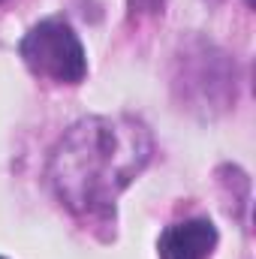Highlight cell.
<instances>
[{
    "label": "cell",
    "instance_id": "6da1fadb",
    "mask_svg": "<svg viewBox=\"0 0 256 259\" xmlns=\"http://www.w3.org/2000/svg\"><path fill=\"white\" fill-rule=\"evenodd\" d=\"M151 133L136 118H84L52 151L55 193L78 217L109 220L121 190L148 166Z\"/></svg>",
    "mask_w": 256,
    "mask_h": 259
},
{
    "label": "cell",
    "instance_id": "7a4b0ae2",
    "mask_svg": "<svg viewBox=\"0 0 256 259\" xmlns=\"http://www.w3.org/2000/svg\"><path fill=\"white\" fill-rule=\"evenodd\" d=\"M18 52L33 75L52 78L58 84H78L88 72L84 49L64 18H46L33 24L24 33Z\"/></svg>",
    "mask_w": 256,
    "mask_h": 259
},
{
    "label": "cell",
    "instance_id": "3957f363",
    "mask_svg": "<svg viewBox=\"0 0 256 259\" xmlns=\"http://www.w3.org/2000/svg\"><path fill=\"white\" fill-rule=\"evenodd\" d=\"M217 247V229L205 217H193L169 226L160 235L157 253L160 259H208Z\"/></svg>",
    "mask_w": 256,
    "mask_h": 259
},
{
    "label": "cell",
    "instance_id": "277c9868",
    "mask_svg": "<svg viewBox=\"0 0 256 259\" xmlns=\"http://www.w3.org/2000/svg\"><path fill=\"white\" fill-rule=\"evenodd\" d=\"M247 6H253V0H247Z\"/></svg>",
    "mask_w": 256,
    "mask_h": 259
},
{
    "label": "cell",
    "instance_id": "5b68a950",
    "mask_svg": "<svg viewBox=\"0 0 256 259\" xmlns=\"http://www.w3.org/2000/svg\"><path fill=\"white\" fill-rule=\"evenodd\" d=\"M0 259H3V256H0Z\"/></svg>",
    "mask_w": 256,
    "mask_h": 259
}]
</instances>
